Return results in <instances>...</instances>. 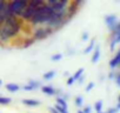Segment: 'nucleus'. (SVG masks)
<instances>
[{"mask_svg": "<svg viewBox=\"0 0 120 113\" xmlns=\"http://www.w3.org/2000/svg\"><path fill=\"white\" fill-rule=\"evenodd\" d=\"M102 106H104L102 101H97V102L94 104V108H95V111H97V112H101Z\"/></svg>", "mask_w": 120, "mask_h": 113, "instance_id": "nucleus-20", "label": "nucleus"}, {"mask_svg": "<svg viewBox=\"0 0 120 113\" xmlns=\"http://www.w3.org/2000/svg\"><path fill=\"white\" fill-rule=\"evenodd\" d=\"M22 104L26 105V106H31V107H37V106L40 105L39 101L33 100V99H24V100H22Z\"/></svg>", "mask_w": 120, "mask_h": 113, "instance_id": "nucleus-11", "label": "nucleus"}, {"mask_svg": "<svg viewBox=\"0 0 120 113\" xmlns=\"http://www.w3.org/2000/svg\"><path fill=\"white\" fill-rule=\"evenodd\" d=\"M116 108H118V109H120V102L118 104V106H116Z\"/></svg>", "mask_w": 120, "mask_h": 113, "instance_id": "nucleus-37", "label": "nucleus"}, {"mask_svg": "<svg viewBox=\"0 0 120 113\" xmlns=\"http://www.w3.org/2000/svg\"><path fill=\"white\" fill-rule=\"evenodd\" d=\"M56 104L60 105L61 107H64V108H67V102L64 98H56Z\"/></svg>", "mask_w": 120, "mask_h": 113, "instance_id": "nucleus-17", "label": "nucleus"}, {"mask_svg": "<svg viewBox=\"0 0 120 113\" xmlns=\"http://www.w3.org/2000/svg\"><path fill=\"white\" fill-rule=\"evenodd\" d=\"M100 58V47L97 46L95 49H94V53H93V56H92V63H97Z\"/></svg>", "mask_w": 120, "mask_h": 113, "instance_id": "nucleus-13", "label": "nucleus"}, {"mask_svg": "<svg viewBox=\"0 0 120 113\" xmlns=\"http://www.w3.org/2000/svg\"><path fill=\"white\" fill-rule=\"evenodd\" d=\"M54 75H55V72H54V71H49V72H47V73L44 74V79H45V80H49V79H52Z\"/></svg>", "mask_w": 120, "mask_h": 113, "instance_id": "nucleus-19", "label": "nucleus"}, {"mask_svg": "<svg viewBox=\"0 0 120 113\" xmlns=\"http://www.w3.org/2000/svg\"><path fill=\"white\" fill-rule=\"evenodd\" d=\"M34 42H35V40L33 38H25L24 39V42H22V48H27L31 45H33Z\"/></svg>", "mask_w": 120, "mask_h": 113, "instance_id": "nucleus-14", "label": "nucleus"}, {"mask_svg": "<svg viewBox=\"0 0 120 113\" xmlns=\"http://www.w3.org/2000/svg\"><path fill=\"white\" fill-rule=\"evenodd\" d=\"M42 92L47 95H54L55 94V90L52 87V86H42Z\"/></svg>", "mask_w": 120, "mask_h": 113, "instance_id": "nucleus-12", "label": "nucleus"}, {"mask_svg": "<svg viewBox=\"0 0 120 113\" xmlns=\"http://www.w3.org/2000/svg\"><path fill=\"white\" fill-rule=\"evenodd\" d=\"M61 58H63L61 54H55V55H53L52 58H51V60H52V61H56V60H60Z\"/></svg>", "mask_w": 120, "mask_h": 113, "instance_id": "nucleus-25", "label": "nucleus"}, {"mask_svg": "<svg viewBox=\"0 0 120 113\" xmlns=\"http://www.w3.org/2000/svg\"><path fill=\"white\" fill-rule=\"evenodd\" d=\"M82 101H84V100H82L81 97H77V98H75V105H77V106H82Z\"/></svg>", "mask_w": 120, "mask_h": 113, "instance_id": "nucleus-24", "label": "nucleus"}, {"mask_svg": "<svg viewBox=\"0 0 120 113\" xmlns=\"http://www.w3.org/2000/svg\"><path fill=\"white\" fill-rule=\"evenodd\" d=\"M47 4L53 8L55 13H66L70 3L67 0H48Z\"/></svg>", "mask_w": 120, "mask_h": 113, "instance_id": "nucleus-3", "label": "nucleus"}, {"mask_svg": "<svg viewBox=\"0 0 120 113\" xmlns=\"http://www.w3.org/2000/svg\"><path fill=\"white\" fill-rule=\"evenodd\" d=\"M108 78H109V79H113V78H116V75L114 74V72H111V73L108 74Z\"/></svg>", "mask_w": 120, "mask_h": 113, "instance_id": "nucleus-34", "label": "nucleus"}, {"mask_svg": "<svg viewBox=\"0 0 120 113\" xmlns=\"http://www.w3.org/2000/svg\"><path fill=\"white\" fill-rule=\"evenodd\" d=\"M37 11H38L37 8H33V7L28 6V7L25 10V12L22 13V15H21V20H22V21H28V23H31V20L35 17Z\"/></svg>", "mask_w": 120, "mask_h": 113, "instance_id": "nucleus-6", "label": "nucleus"}, {"mask_svg": "<svg viewBox=\"0 0 120 113\" xmlns=\"http://www.w3.org/2000/svg\"><path fill=\"white\" fill-rule=\"evenodd\" d=\"M6 88H7V91H10V92H17V91L20 90V86L17 85V84H7V85H6Z\"/></svg>", "mask_w": 120, "mask_h": 113, "instance_id": "nucleus-15", "label": "nucleus"}, {"mask_svg": "<svg viewBox=\"0 0 120 113\" xmlns=\"http://www.w3.org/2000/svg\"><path fill=\"white\" fill-rule=\"evenodd\" d=\"M11 101H12L11 98H6V97H1V98H0V104H1V105H7Z\"/></svg>", "mask_w": 120, "mask_h": 113, "instance_id": "nucleus-21", "label": "nucleus"}, {"mask_svg": "<svg viewBox=\"0 0 120 113\" xmlns=\"http://www.w3.org/2000/svg\"><path fill=\"white\" fill-rule=\"evenodd\" d=\"M55 108L59 111V113H68V111H67V108H64V107H61L60 105H55Z\"/></svg>", "mask_w": 120, "mask_h": 113, "instance_id": "nucleus-23", "label": "nucleus"}, {"mask_svg": "<svg viewBox=\"0 0 120 113\" xmlns=\"http://www.w3.org/2000/svg\"><path fill=\"white\" fill-rule=\"evenodd\" d=\"M94 45H95V39H92V40L90 41V44H88L87 48L85 49V53H86V54H88L91 51H93V48H94Z\"/></svg>", "mask_w": 120, "mask_h": 113, "instance_id": "nucleus-16", "label": "nucleus"}, {"mask_svg": "<svg viewBox=\"0 0 120 113\" xmlns=\"http://www.w3.org/2000/svg\"><path fill=\"white\" fill-rule=\"evenodd\" d=\"M24 90H25V91H32L33 88H32L31 85H25V86H24Z\"/></svg>", "mask_w": 120, "mask_h": 113, "instance_id": "nucleus-31", "label": "nucleus"}, {"mask_svg": "<svg viewBox=\"0 0 120 113\" xmlns=\"http://www.w3.org/2000/svg\"><path fill=\"white\" fill-rule=\"evenodd\" d=\"M97 113H104V112H102V111H101V112H97Z\"/></svg>", "mask_w": 120, "mask_h": 113, "instance_id": "nucleus-40", "label": "nucleus"}, {"mask_svg": "<svg viewBox=\"0 0 120 113\" xmlns=\"http://www.w3.org/2000/svg\"><path fill=\"white\" fill-rule=\"evenodd\" d=\"M116 44H120V31H115L111 34V44H109L111 51H113L115 48Z\"/></svg>", "mask_w": 120, "mask_h": 113, "instance_id": "nucleus-8", "label": "nucleus"}, {"mask_svg": "<svg viewBox=\"0 0 120 113\" xmlns=\"http://www.w3.org/2000/svg\"><path fill=\"white\" fill-rule=\"evenodd\" d=\"M82 111H84V113H91V107L86 106V107H85V108H84Z\"/></svg>", "mask_w": 120, "mask_h": 113, "instance_id": "nucleus-33", "label": "nucleus"}, {"mask_svg": "<svg viewBox=\"0 0 120 113\" xmlns=\"http://www.w3.org/2000/svg\"><path fill=\"white\" fill-rule=\"evenodd\" d=\"M28 0H12V1H8V6L17 18H21L22 13L28 7Z\"/></svg>", "mask_w": 120, "mask_h": 113, "instance_id": "nucleus-2", "label": "nucleus"}, {"mask_svg": "<svg viewBox=\"0 0 120 113\" xmlns=\"http://www.w3.org/2000/svg\"><path fill=\"white\" fill-rule=\"evenodd\" d=\"M81 5H82V1H72V3H70V5L67 7V12H66V18L68 20L71 18H73L75 15L79 6H81Z\"/></svg>", "mask_w": 120, "mask_h": 113, "instance_id": "nucleus-5", "label": "nucleus"}, {"mask_svg": "<svg viewBox=\"0 0 120 113\" xmlns=\"http://www.w3.org/2000/svg\"><path fill=\"white\" fill-rule=\"evenodd\" d=\"M82 81H84V78H82V77H81V78H80V79H79V83H80V84H81V83H82Z\"/></svg>", "mask_w": 120, "mask_h": 113, "instance_id": "nucleus-36", "label": "nucleus"}, {"mask_svg": "<svg viewBox=\"0 0 120 113\" xmlns=\"http://www.w3.org/2000/svg\"><path fill=\"white\" fill-rule=\"evenodd\" d=\"M75 80H74V78L73 77H71V78H68V80H67V85H73V83H74Z\"/></svg>", "mask_w": 120, "mask_h": 113, "instance_id": "nucleus-28", "label": "nucleus"}, {"mask_svg": "<svg viewBox=\"0 0 120 113\" xmlns=\"http://www.w3.org/2000/svg\"><path fill=\"white\" fill-rule=\"evenodd\" d=\"M120 65V51L115 54V56H113V59L109 61V67L111 68H115Z\"/></svg>", "mask_w": 120, "mask_h": 113, "instance_id": "nucleus-9", "label": "nucleus"}, {"mask_svg": "<svg viewBox=\"0 0 120 113\" xmlns=\"http://www.w3.org/2000/svg\"><path fill=\"white\" fill-rule=\"evenodd\" d=\"M105 23H106V25L108 26V30L113 33L114 31H115V28H116V26H118V21H116V17L114 15V14H111V15H107L106 17V19H105Z\"/></svg>", "mask_w": 120, "mask_h": 113, "instance_id": "nucleus-7", "label": "nucleus"}, {"mask_svg": "<svg viewBox=\"0 0 120 113\" xmlns=\"http://www.w3.org/2000/svg\"><path fill=\"white\" fill-rule=\"evenodd\" d=\"M81 39H82L84 41H86V40L88 39V33H87V32H85V33L82 34V38H81Z\"/></svg>", "mask_w": 120, "mask_h": 113, "instance_id": "nucleus-30", "label": "nucleus"}, {"mask_svg": "<svg viewBox=\"0 0 120 113\" xmlns=\"http://www.w3.org/2000/svg\"><path fill=\"white\" fill-rule=\"evenodd\" d=\"M115 83H116V85L120 87V73L116 75V78H115Z\"/></svg>", "mask_w": 120, "mask_h": 113, "instance_id": "nucleus-29", "label": "nucleus"}, {"mask_svg": "<svg viewBox=\"0 0 120 113\" xmlns=\"http://www.w3.org/2000/svg\"><path fill=\"white\" fill-rule=\"evenodd\" d=\"M82 73H84V68H79V70L75 72V74L73 75L74 80H75V81H77V80H79V79L82 77Z\"/></svg>", "mask_w": 120, "mask_h": 113, "instance_id": "nucleus-18", "label": "nucleus"}, {"mask_svg": "<svg viewBox=\"0 0 120 113\" xmlns=\"http://www.w3.org/2000/svg\"><path fill=\"white\" fill-rule=\"evenodd\" d=\"M78 113H84V111H78Z\"/></svg>", "mask_w": 120, "mask_h": 113, "instance_id": "nucleus-38", "label": "nucleus"}, {"mask_svg": "<svg viewBox=\"0 0 120 113\" xmlns=\"http://www.w3.org/2000/svg\"><path fill=\"white\" fill-rule=\"evenodd\" d=\"M28 85H31V86H32V88H33V90H35V88L40 87V85H41V84H40L39 81H34V80H32V81H30V83H28Z\"/></svg>", "mask_w": 120, "mask_h": 113, "instance_id": "nucleus-22", "label": "nucleus"}, {"mask_svg": "<svg viewBox=\"0 0 120 113\" xmlns=\"http://www.w3.org/2000/svg\"><path fill=\"white\" fill-rule=\"evenodd\" d=\"M118 100H119V102H120V95H119V98H118Z\"/></svg>", "mask_w": 120, "mask_h": 113, "instance_id": "nucleus-39", "label": "nucleus"}, {"mask_svg": "<svg viewBox=\"0 0 120 113\" xmlns=\"http://www.w3.org/2000/svg\"><path fill=\"white\" fill-rule=\"evenodd\" d=\"M49 112H51V113H59V111H58L55 107H49Z\"/></svg>", "mask_w": 120, "mask_h": 113, "instance_id": "nucleus-32", "label": "nucleus"}, {"mask_svg": "<svg viewBox=\"0 0 120 113\" xmlns=\"http://www.w3.org/2000/svg\"><path fill=\"white\" fill-rule=\"evenodd\" d=\"M93 87H94V84H93V83H90V84L87 85V87H86V91H87V92H90Z\"/></svg>", "mask_w": 120, "mask_h": 113, "instance_id": "nucleus-27", "label": "nucleus"}, {"mask_svg": "<svg viewBox=\"0 0 120 113\" xmlns=\"http://www.w3.org/2000/svg\"><path fill=\"white\" fill-rule=\"evenodd\" d=\"M68 97H70L68 94H65V95H64V99H65V100H67V99H68Z\"/></svg>", "mask_w": 120, "mask_h": 113, "instance_id": "nucleus-35", "label": "nucleus"}, {"mask_svg": "<svg viewBox=\"0 0 120 113\" xmlns=\"http://www.w3.org/2000/svg\"><path fill=\"white\" fill-rule=\"evenodd\" d=\"M22 28V24L18 26H8L7 24L0 25V42L1 46H4L6 42H10L12 38H15Z\"/></svg>", "mask_w": 120, "mask_h": 113, "instance_id": "nucleus-1", "label": "nucleus"}, {"mask_svg": "<svg viewBox=\"0 0 120 113\" xmlns=\"http://www.w3.org/2000/svg\"><path fill=\"white\" fill-rule=\"evenodd\" d=\"M116 112H118V108L116 107H111V108L107 109L106 113H116Z\"/></svg>", "mask_w": 120, "mask_h": 113, "instance_id": "nucleus-26", "label": "nucleus"}, {"mask_svg": "<svg viewBox=\"0 0 120 113\" xmlns=\"http://www.w3.org/2000/svg\"><path fill=\"white\" fill-rule=\"evenodd\" d=\"M54 33V30L48 27V26H44V27H38L33 31V35L32 38L34 40H42L45 38H47L48 35L53 34Z\"/></svg>", "mask_w": 120, "mask_h": 113, "instance_id": "nucleus-4", "label": "nucleus"}, {"mask_svg": "<svg viewBox=\"0 0 120 113\" xmlns=\"http://www.w3.org/2000/svg\"><path fill=\"white\" fill-rule=\"evenodd\" d=\"M46 3L44 1V0H30V3H28V6L33 7V8H37L39 10L40 7H42Z\"/></svg>", "mask_w": 120, "mask_h": 113, "instance_id": "nucleus-10", "label": "nucleus"}]
</instances>
